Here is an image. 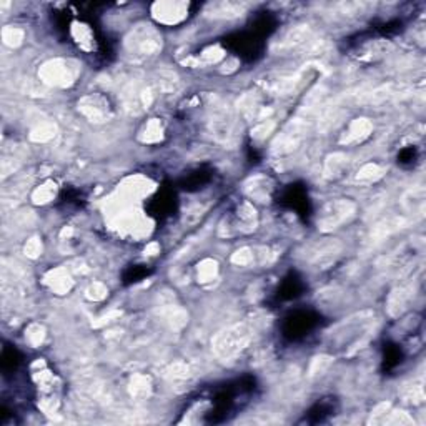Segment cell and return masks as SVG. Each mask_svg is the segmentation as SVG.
<instances>
[{
	"instance_id": "1",
	"label": "cell",
	"mask_w": 426,
	"mask_h": 426,
	"mask_svg": "<svg viewBox=\"0 0 426 426\" xmlns=\"http://www.w3.org/2000/svg\"><path fill=\"white\" fill-rule=\"evenodd\" d=\"M257 385L253 376H241L223 387L215 388L213 395L208 396V409L205 411V423H223L235 415L239 408L247 403Z\"/></svg>"
},
{
	"instance_id": "2",
	"label": "cell",
	"mask_w": 426,
	"mask_h": 426,
	"mask_svg": "<svg viewBox=\"0 0 426 426\" xmlns=\"http://www.w3.org/2000/svg\"><path fill=\"white\" fill-rule=\"evenodd\" d=\"M322 323V317L313 310H297L290 313L284 320L281 325V335L290 342L306 338L311 331H315Z\"/></svg>"
},
{
	"instance_id": "3",
	"label": "cell",
	"mask_w": 426,
	"mask_h": 426,
	"mask_svg": "<svg viewBox=\"0 0 426 426\" xmlns=\"http://www.w3.org/2000/svg\"><path fill=\"white\" fill-rule=\"evenodd\" d=\"M225 45L235 55H239L240 59L252 62V60H257L261 55V52H263V37L255 34L253 30L239 32V34L228 35L225 39Z\"/></svg>"
},
{
	"instance_id": "4",
	"label": "cell",
	"mask_w": 426,
	"mask_h": 426,
	"mask_svg": "<svg viewBox=\"0 0 426 426\" xmlns=\"http://www.w3.org/2000/svg\"><path fill=\"white\" fill-rule=\"evenodd\" d=\"M149 212L151 216L158 220H165L177 212V195L170 188H163L157 195L151 196L149 203Z\"/></svg>"
},
{
	"instance_id": "5",
	"label": "cell",
	"mask_w": 426,
	"mask_h": 426,
	"mask_svg": "<svg viewBox=\"0 0 426 426\" xmlns=\"http://www.w3.org/2000/svg\"><path fill=\"white\" fill-rule=\"evenodd\" d=\"M281 203H284L286 208H290V210H293L297 215L303 216V219H306V216L310 215L308 192H306L305 187L298 185V183L286 188L284 192V196H281Z\"/></svg>"
},
{
	"instance_id": "6",
	"label": "cell",
	"mask_w": 426,
	"mask_h": 426,
	"mask_svg": "<svg viewBox=\"0 0 426 426\" xmlns=\"http://www.w3.org/2000/svg\"><path fill=\"white\" fill-rule=\"evenodd\" d=\"M337 411V400L335 398H323L318 403H315L308 411L305 413L303 421L308 425H317V423H325L328 421L331 416Z\"/></svg>"
},
{
	"instance_id": "7",
	"label": "cell",
	"mask_w": 426,
	"mask_h": 426,
	"mask_svg": "<svg viewBox=\"0 0 426 426\" xmlns=\"http://www.w3.org/2000/svg\"><path fill=\"white\" fill-rule=\"evenodd\" d=\"M305 290V284H303L302 277L298 273L290 272L284 280H281L280 286H278L277 292V300L280 302H288L298 298Z\"/></svg>"
},
{
	"instance_id": "8",
	"label": "cell",
	"mask_w": 426,
	"mask_h": 426,
	"mask_svg": "<svg viewBox=\"0 0 426 426\" xmlns=\"http://www.w3.org/2000/svg\"><path fill=\"white\" fill-rule=\"evenodd\" d=\"M405 353L401 350L400 345H388L385 346V355H383V368L385 371H393L403 363Z\"/></svg>"
},
{
	"instance_id": "9",
	"label": "cell",
	"mask_w": 426,
	"mask_h": 426,
	"mask_svg": "<svg viewBox=\"0 0 426 426\" xmlns=\"http://www.w3.org/2000/svg\"><path fill=\"white\" fill-rule=\"evenodd\" d=\"M20 363H22V355L19 353L17 348L3 346V350H2V371H3V375H9V373L17 371Z\"/></svg>"
},
{
	"instance_id": "10",
	"label": "cell",
	"mask_w": 426,
	"mask_h": 426,
	"mask_svg": "<svg viewBox=\"0 0 426 426\" xmlns=\"http://www.w3.org/2000/svg\"><path fill=\"white\" fill-rule=\"evenodd\" d=\"M210 178H212L210 172L198 169L192 172V174L183 180V188H185V190H196V188H200L202 185H205V183L210 182Z\"/></svg>"
},
{
	"instance_id": "11",
	"label": "cell",
	"mask_w": 426,
	"mask_h": 426,
	"mask_svg": "<svg viewBox=\"0 0 426 426\" xmlns=\"http://www.w3.org/2000/svg\"><path fill=\"white\" fill-rule=\"evenodd\" d=\"M149 273H150L149 266L132 265L124 272V281L125 284H137V281H142L143 278L149 277Z\"/></svg>"
},
{
	"instance_id": "12",
	"label": "cell",
	"mask_w": 426,
	"mask_h": 426,
	"mask_svg": "<svg viewBox=\"0 0 426 426\" xmlns=\"http://www.w3.org/2000/svg\"><path fill=\"white\" fill-rule=\"evenodd\" d=\"M418 160V150L416 147H407V149L400 150L398 154V163L403 167L415 165Z\"/></svg>"
}]
</instances>
